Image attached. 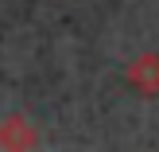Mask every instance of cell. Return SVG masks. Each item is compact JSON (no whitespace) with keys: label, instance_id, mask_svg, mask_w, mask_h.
<instances>
[{"label":"cell","instance_id":"1","mask_svg":"<svg viewBox=\"0 0 159 152\" xmlns=\"http://www.w3.org/2000/svg\"><path fill=\"white\" fill-rule=\"evenodd\" d=\"M39 148V129L23 113L0 117V152H35Z\"/></svg>","mask_w":159,"mask_h":152},{"label":"cell","instance_id":"2","mask_svg":"<svg viewBox=\"0 0 159 152\" xmlns=\"http://www.w3.org/2000/svg\"><path fill=\"white\" fill-rule=\"evenodd\" d=\"M124 82L136 94H144V98H155L159 94V55L155 51H140L136 59L124 66Z\"/></svg>","mask_w":159,"mask_h":152}]
</instances>
